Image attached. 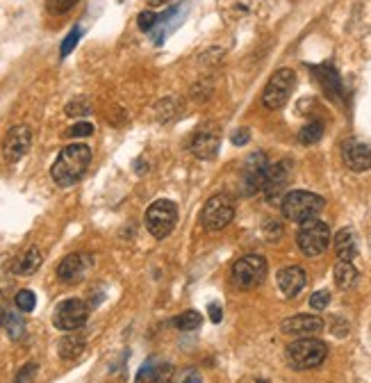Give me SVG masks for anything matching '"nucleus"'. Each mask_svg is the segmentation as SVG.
Masks as SVG:
<instances>
[{"instance_id":"7c9ffc66","label":"nucleus","mask_w":371,"mask_h":383,"mask_svg":"<svg viewBox=\"0 0 371 383\" xmlns=\"http://www.w3.org/2000/svg\"><path fill=\"white\" fill-rule=\"evenodd\" d=\"M37 370H39L37 363H28V365H23V367L18 370V375H16V381H14V383H33L35 377H37Z\"/></svg>"},{"instance_id":"4468645a","label":"nucleus","mask_w":371,"mask_h":383,"mask_svg":"<svg viewBox=\"0 0 371 383\" xmlns=\"http://www.w3.org/2000/svg\"><path fill=\"white\" fill-rule=\"evenodd\" d=\"M89 265H91V256H85V253H71V256H66L64 261L59 263V267H57L59 281H64V283L80 281V278L85 276V272L89 269Z\"/></svg>"},{"instance_id":"423d86ee","label":"nucleus","mask_w":371,"mask_h":383,"mask_svg":"<svg viewBox=\"0 0 371 383\" xmlns=\"http://www.w3.org/2000/svg\"><path fill=\"white\" fill-rule=\"evenodd\" d=\"M176 222H178V205L173 203V201L160 199V201L148 205V210H146V229L151 231L153 237L164 240V237L171 235V231L176 229Z\"/></svg>"},{"instance_id":"c9c22d12","label":"nucleus","mask_w":371,"mask_h":383,"mask_svg":"<svg viewBox=\"0 0 371 383\" xmlns=\"http://www.w3.org/2000/svg\"><path fill=\"white\" fill-rule=\"evenodd\" d=\"M208 313H210V319H212L214 324H219V322H221V317H223V310H221V306L216 304V302H212V304H210Z\"/></svg>"},{"instance_id":"72a5a7b5","label":"nucleus","mask_w":371,"mask_h":383,"mask_svg":"<svg viewBox=\"0 0 371 383\" xmlns=\"http://www.w3.org/2000/svg\"><path fill=\"white\" fill-rule=\"evenodd\" d=\"M171 383H199V372H196V370H184V372H180V375L173 372Z\"/></svg>"},{"instance_id":"4c0bfd02","label":"nucleus","mask_w":371,"mask_h":383,"mask_svg":"<svg viewBox=\"0 0 371 383\" xmlns=\"http://www.w3.org/2000/svg\"><path fill=\"white\" fill-rule=\"evenodd\" d=\"M260 383H264V381H260Z\"/></svg>"},{"instance_id":"f257e3e1","label":"nucleus","mask_w":371,"mask_h":383,"mask_svg":"<svg viewBox=\"0 0 371 383\" xmlns=\"http://www.w3.org/2000/svg\"><path fill=\"white\" fill-rule=\"evenodd\" d=\"M89 162L91 149L87 144H69L66 149L59 151L57 160L53 162V169H50V176H53L55 185H59V188H71L87 173Z\"/></svg>"},{"instance_id":"6ab92c4d","label":"nucleus","mask_w":371,"mask_h":383,"mask_svg":"<svg viewBox=\"0 0 371 383\" xmlns=\"http://www.w3.org/2000/svg\"><path fill=\"white\" fill-rule=\"evenodd\" d=\"M335 253L339 261H348V263L358 256V240L351 229H342L335 235Z\"/></svg>"},{"instance_id":"20e7f679","label":"nucleus","mask_w":371,"mask_h":383,"mask_svg":"<svg viewBox=\"0 0 371 383\" xmlns=\"http://www.w3.org/2000/svg\"><path fill=\"white\" fill-rule=\"evenodd\" d=\"M235 219V199L230 194H214L205 201L201 210V224L208 231H221Z\"/></svg>"},{"instance_id":"9d476101","label":"nucleus","mask_w":371,"mask_h":383,"mask_svg":"<svg viewBox=\"0 0 371 383\" xmlns=\"http://www.w3.org/2000/svg\"><path fill=\"white\" fill-rule=\"evenodd\" d=\"M292 181V162L290 160H281L276 164H269V171H266V178H264V196L269 203L281 201V196H285L287 185Z\"/></svg>"},{"instance_id":"5701e85b","label":"nucleus","mask_w":371,"mask_h":383,"mask_svg":"<svg viewBox=\"0 0 371 383\" xmlns=\"http://www.w3.org/2000/svg\"><path fill=\"white\" fill-rule=\"evenodd\" d=\"M0 324L5 326V331H7V336L12 338V340H20L23 338V333H25V322L20 319L18 315H14V313H0Z\"/></svg>"},{"instance_id":"a211bd4d","label":"nucleus","mask_w":371,"mask_h":383,"mask_svg":"<svg viewBox=\"0 0 371 383\" xmlns=\"http://www.w3.org/2000/svg\"><path fill=\"white\" fill-rule=\"evenodd\" d=\"M312 74L317 76L319 85L324 87V91L333 101H339L342 98V78L335 71V67L331 64H322V67H312Z\"/></svg>"},{"instance_id":"f03ea898","label":"nucleus","mask_w":371,"mask_h":383,"mask_svg":"<svg viewBox=\"0 0 371 383\" xmlns=\"http://www.w3.org/2000/svg\"><path fill=\"white\" fill-rule=\"evenodd\" d=\"M281 208L290 222L303 224V222L317 219V217L322 215V210L326 208V199L314 192H307V190H294L283 196Z\"/></svg>"},{"instance_id":"e433bc0d","label":"nucleus","mask_w":371,"mask_h":383,"mask_svg":"<svg viewBox=\"0 0 371 383\" xmlns=\"http://www.w3.org/2000/svg\"><path fill=\"white\" fill-rule=\"evenodd\" d=\"M164 3H169V0H148L151 7H160V5H164Z\"/></svg>"},{"instance_id":"f3484780","label":"nucleus","mask_w":371,"mask_h":383,"mask_svg":"<svg viewBox=\"0 0 371 383\" xmlns=\"http://www.w3.org/2000/svg\"><path fill=\"white\" fill-rule=\"evenodd\" d=\"M219 144H221L219 135H214V132H196L194 137H192L189 149H192V153L199 160H212V158H216V153H219Z\"/></svg>"},{"instance_id":"c85d7f7f","label":"nucleus","mask_w":371,"mask_h":383,"mask_svg":"<svg viewBox=\"0 0 371 383\" xmlns=\"http://www.w3.org/2000/svg\"><path fill=\"white\" fill-rule=\"evenodd\" d=\"M155 23H158V14L153 12V9H146V12H141L139 18H137V25H139L141 33H151V30L155 28Z\"/></svg>"},{"instance_id":"1a4fd4ad","label":"nucleus","mask_w":371,"mask_h":383,"mask_svg":"<svg viewBox=\"0 0 371 383\" xmlns=\"http://www.w3.org/2000/svg\"><path fill=\"white\" fill-rule=\"evenodd\" d=\"M89 317V308L82 299H66L55 308L53 315V324L59 331H78L87 324Z\"/></svg>"},{"instance_id":"412c9836","label":"nucleus","mask_w":371,"mask_h":383,"mask_svg":"<svg viewBox=\"0 0 371 383\" xmlns=\"http://www.w3.org/2000/svg\"><path fill=\"white\" fill-rule=\"evenodd\" d=\"M85 345H87L85 336L73 333V336L61 338L57 351H59V356L64 358V360H73V358H78V356L82 354V351H85Z\"/></svg>"},{"instance_id":"f704fd0d","label":"nucleus","mask_w":371,"mask_h":383,"mask_svg":"<svg viewBox=\"0 0 371 383\" xmlns=\"http://www.w3.org/2000/svg\"><path fill=\"white\" fill-rule=\"evenodd\" d=\"M249 139H251V130L249 128H240V130H235V135H232L235 147H244V144H249Z\"/></svg>"},{"instance_id":"6e6552de","label":"nucleus","mask_w":371,"mask_h":383,"mask_svg":"<svg viewBox=\"0 0 371 383\" xmlns=\"http://www.w3.org/2000/svg\"><path fill=\"white\" fill-rule=\"evenodd\" d=\"M266 261L262 256H244L232 265V283L240 290H253L266 278Z\"/></svg>"},{"instance_id":"9b49d317","label":"nucleus","mask_w":371,"mask_h":383,"mask_svg":"<svg viewBox=\"0 0 371 383\" xmlns=\"http://www.w3.org/2000/svg\"><path fill=\"white\" fill-rule=\"evenodd\" d=\"M266 171H269V160H266V155L264 153H253L251 158L246 160V167H244L242 192L246 196H253L257 192H262Z\"/></svg>"},{"instance_id":"dca6fc26","label":"nucleus","mask_w":371,"mask_h":383,"mask_svg":"<svg viewBox=\"0 0 371 383\" xmlns=\"http://www.w3.org/2000/svg\"><path fill=\"white\" fill-rule=\"evenodd\" d=\"M344 162L351 171H367L371 169V147L363 142H348L344 147Z\"/></svg>"},{"instance_id":"2eb2a0df","label":"nucleus","mask_w":371,"mask_h":383,"mask_svg":"<svg viewBox=\"0 0 371 383\" xmlns=\"http://www.w3.org/2000/svg\"><path fill=\"white\" fill-rule=\"evenodd\" d=\"M307 285V274L301 267H285L278 272V287L285 297H298Z\"/></svg>"},{"instance_id":"c756f323","label":"nucleus","mask_w":371,"mask_h":383,"mask_svg":"<svg viewBox=\"0 0 371 383\" xmlns=\"http://www.w3.org/2000/svg\"><path fill=\"white\" fill-rule=\"evenodd\" d=\"M78 0H46V7L50 14H66Z\"/></svg>"},{"instance_id":"bb28decb","label":"nucleus","mask_w":371,"mask_h":383,"mask_svg":"<svg viewBox=\"0 0 371 383\" xmlns=\"http://www.w3.org/2000/svg\"><path fill=\"white\" fill-rule=\"evenodd\" d=\"M80 37H82V28H80V25H73V30H71V33L66 35V39L61 41L59 57H66V55H71V53H73V48L78 46Z\"/></svg>"},{"instance_id":"4be33fe9","label":"nucleus","mask_w":371,"mask_h":383,"mask_svg":"<svg viewBox=\"0 0 371 383\" xmlns=\"http://www.w3.org/2000/svg\"><path fill=\"white\" fill-rule=\"evenodd\" d=\"M358 281V269L348 261H339L335 265V283L339 290H351Z\"/></svg>"},{"instance_id":"a878e982","label":"nucleus","mask_w":371,"mask_h":383,"mask_svg":"<svg viewBox=\"0 0 371 383\" xmlns=\"http://www.w3.org/2000/svg\"><path fill=\"white\" fill-rule=\"evenodd\" d=\"M66 115L73 117V119L91 115V103H89V98H73V101H71L69 105H66Z\"/></svg>"},{"instance_id":"cd10ccee","label":"nucleus","mask_w":371,"mask_h":383,"mask_svg":"<svg viewBox=\"0 0 371 383\" xmlns=\"http://www.w3.org/2000/svg\"><path fill=\"white\" fill-rule=\"evenodd\" d=\"M14 302H16L18 310H23V313H33L35 306H37V297H35L33 290H20Z\"/></svg>"},{"instance_id":"b1692460","label":"nucleus","mask_w":371,"mask_h":383,"mask_svg":"<svg viewBox=\"0 0 371 383\" xmlns=\"http://www.w3.org/2000/svg\"><path fill=\"white\" fill-rule=\"evenodd\" d=\"M324 137V123L322 121H310L298 130V142L310 147V144H317L319 139Z\"/></svg>"},{"instance_id":"473e14b6","label":"nucleus","mask_w":371,"mask_h":383,"mask_svg":"<svg viewBox=\"0 0 371 383\" xmlns=\"http://www.w3.org/2000/svg\"><path fill=\"white\" fill-rule=\"evenodd\" d=\"M328 304H331V292H328V290H319V292L310 297V306L314 310H324L328 308Z\"/></svg>"},{"instance_id":"ddd939ff","label":"nucleus","mask_w":371,"mask_h":383,"mask_svg":"<svg viewBox=\"0 0 371 383\" xmlns=\"http://www.w3.org/2000/svg\"><path fill=\"white\" fill-rule=\"evenodd\" d=\"M324 331V319L317 315H294L283 322V333L294 338H310Z\"/></svg>"},{"instance_id":"f8f14e48","label":"nucleus","mask_w":371,"mask_h":383,"mask_svg":"<svg viewBox=\"0 0 371 383\" xmlns=\"http://www.w3.org/2000/svg\"><path fill=\"white\" fill-rule=\"evenodd\" d=\"M30 147H33V130L28 126H12L5 135L3 142V155L7 162H18L23 155H28Z\"/></svg>"},{"instance_id":"7ed1b4c3","label":"nucleus","mask_w":371,"mask_h":383,"mask_svg":"<svg viewBox=\"0 0 371 383\" xmlns=\"http://www.w3.org/2000/svg\"><path fill=\"white\" fill-rule=\"evenodd\" d=\"M328 356V347L317 338H301L287 347V363L294 370L319 367Z\"/></svg>"},{"instance_id":"2f4dec72","label":"nucleus","mask_w":371,"mask_h":383,"mask_svg":"<svg viewBox=\"0 0 371 383\" xmlns=\"http://www.w3.org/2000/svg\"><path fill=\"white\" fill-rule=\"evenodd\" d=\"M94 132V126H91L89 121H78L76 126L69 128V137H89V135Z\"/></svg>"},{"instance_id":"aec40b11","label":"nucleus","mask_w":371,"mask_h":383,"mask_svg":"<svg viewBox=\"0 0 371 383\" xmlns=\"http://www.w3.org/2000/svg\"><path fill=\"white\" fill-rule=\"evenodd\" d=\"M41 261H44V258H41V251L37 249V246H30V249H25L16 258L12 269H14V274H18V276H30L41 267Z\"/></svg>"},{"instance_id":"393cba45","label":"nucleus","mask_w":371,"mask_h":383,"mask_svg":"<svg viewBox=\"0 0 371 383\" xmlns=\"http://www.w3.org/2000/svg\"><path fill=\"white\" fill-rule=\"evenodd\" d=\"M173 324H176L180 331H194L203 324V317H201L199 310H184L182 315H178L176 319H173Z\"/></svg>"},{"instance_id":"39448f33","label":"nucleus","mask_w":371,"mask_h":383,"mask_svg":"<svg viewBox=\"0 0 371 383\" xmlns=\"http://www.w3.org/2000/svg\"><path fill=\"white\" fill-rule=\"evenodd\" d=\"M296 244L301 253L307 258L322 256L328 249V244H331V229H328V224L319 219L303 222L296 233Z\"/></svg>"},{"instance_id":"0eeeda50","label":"nucleus","mask_w":371,"mask_h":383,"mask_svg":"<svg viewBox=\"0 0 371 383\" xmlns=\"http://www.w3.org/2000/svg\"><path fill=\"white\" fill-rule=\"evenodd\" d=\"M296 87V74L292 69H278L266 82V89L262 94V103L266 110H281L290 101L292 91Z\"/></svg>"}]
</instances>
